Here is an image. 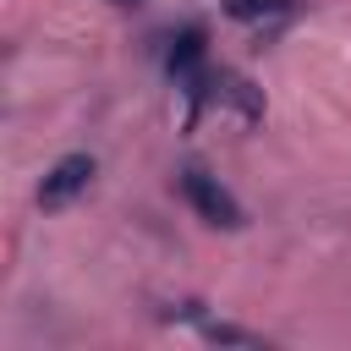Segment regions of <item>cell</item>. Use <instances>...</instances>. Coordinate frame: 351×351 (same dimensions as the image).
<instances>
[{"mask_svg": "<svg viewBox=\"0 0 351 351\" xmlns=\"http://www.w3.org/2000/svg\"><path fill=\"white\" fill-rule=\"evenodd\" d=\"M181 197L192 203V214H197L203 225H219V230H236V225H241L236 197H230L208 170H181Z\"/></svg>", "mask_w": 351, "mask_h": 351, "instance_id": "obj_1", "label": "cell"}, {"mask_svg": "<svg viewBox=\"0 0 351 351\" xmlns=\"http://www.w3.org/2000/svg\"><path fill=\"white\" fill-rule=\"evenodd\" d=\"M93 181V159L88 154H66L49 165V176L38 181V208H66L71 197H82Z\"/></svg>", "mask_w": 351, "mask_h": 351, "instance_id": "obj_2", "label": "cell"}, {"mask_svg": "<svg viewBox=\"0 0 351 351\" xmlns=\"http://www.w3.org/2000/svg\"><path fill=\"white\" fill-rule=\"evenodd\" d=\"M197 66H203V33H197V27H186V33H176V44H170V71H176L192 93H203Z\"/></svg>", "mask_w": 351, "mask_h": 351, "instance_id": "obj_3", "label": "cell"}, {"mask_svg": "<svg viewBox=\"0 0 351 351\" xmlns=\"http://www.w3.org/2000/svg\"><path fill=\"white\" fill-rule=\"evenodd\" d=\"M208 88H214V99L236 104V110H241L247 121H258V115H263V99L252 93V82H247V77H236V71H219V77H214Z\"/></svg>", "mask_w": 351, "mask_h": 351, "instance_id": "obj_4", "label": "cell"}, {"mask_svg": "<svg viewBox=\"0 0 351 351\" xmlns=\"http://www.w3.org/2000/svg\"><path fill=\"white\" fill-rule=\"evenodd\" d=\"M291 5L296 0H225V16H236V22H280V16H291Z\"/></svg>", "mask_w": 351, "mask_h": 351, "instance_id": "obj_5", "label": "cell"}, {"mask_svg": "<svg viewBox=\"0 0 351 351\" xmlns=\"http://www.w3.org/2000/svg\"><path fill=\"white\" fill-rule=\"evenodd\" d=\"M203 340H214V346H247V351H263V340H258V335H247V329H236V324H203Z\"/></svg>", "mask_w": 351, "mask_h": 351, "instance_id": "obj_6", "label": "cell"}, {"mask_svg": "<svg viewBox=\"0 0 351 351\" xmlns=\"http://www.w3.org/2000/svg\"><path fill=\"white\" fill-rule=\"evenodd\" d=\"M115 5H143V0H115Z\"/></svg>", "mask_w": 351, "mask_h": 351, "instance_id": "obj_7", "label": "cell"}]
</instances>
